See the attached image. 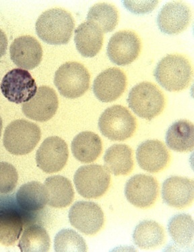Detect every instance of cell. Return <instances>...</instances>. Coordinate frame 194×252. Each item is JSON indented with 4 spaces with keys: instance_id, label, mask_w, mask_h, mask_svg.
<instances>
[{
    "instance_id": "1",
    "label": "cell",
    "mask_w": 194,
    "mask_h": 252,
    "mask_svg": "<svg viewBox=\"0 0 194 252\" xmlns=\"http://www.w3.org/2000/svg\"><path fill=\"white\" fill-rule=\"evenodd\" d=\"M74 21L70 12L61 8L45 11L38 18L36 32L44 42L50 45L67 44L74 30Z\"/></svg>"
},
{
    "instance_id": "2",
    "label": "cell",
    "mask_w": 194,
    "mask_h": 252,
    "mask_svg": "<svg viewBox=\"0 0 194 252\" xmlns=\"http://www.w3.org/2000/svg\"><path fill=\"white\" fill-rule=\"evenodd\" d=\"M154 76L162 88L168 92H179L189 86L192 65L184 56L170 54L158 63Z\"/></svg>"
},
{
    "instance_id": "3",
    "label": "cell",
    "mask_w": 194,
    "mask_h": 252,
    "mask_svg": "<svg viewBox=\"0 0 194 252\" xmlns=\"http://www.w3.org/2000/svg\"><path fill=\"white\" fill-rule=\"evenodd\" d=\"M128 106L139 117L151 121L163 112L166 99L156 85L142 82L135 85L128 94Z\"/></svg>"
},
{
    "instance_id": "4",
    "label": "cell",
    "mask_w": 194,
    "mask_h": 252,
    "mask_svg": "<svg viewBox=\"0 0 194 252\" xmlns=\"http://www.w3.org/2000/svg\"><path fill=\"white\" fill-rule=\"evenodd\" d=\"M41 137V129L38 125L26 120H16L5 128L3 142L10 153L26 155L35 148Z\"/></svg>"
},
{
    "instance_id": "5",
    "label": "cell",
    "mask_w": 194,
    "mask_h": 252,
    "mask_svg": "<svg viewBox=\"0 0 194 252\" xmlns=\"http://www.w3.org/2000/svg\"><path fill=\"white\" fill-rule=\"evenodd\" d=\"M137 121L126 107L115 105L101 114L99 120L100 131L112 141L126 140L137 129Z\"/></svg>"
},
{
    "instance_id": "6",
    "label": "cell",
    "mask_w": 194,
    "mask_h": 252,
    "mask_svg": "<svg viewBox=\"0 0 194 252\" xmlns=\"http://www.w3.org/2000/svg\"><path fill=\"white\" fill-rule=\"evenodd\" d=\"M90 76L81 63L71 62L61 65L54 77V83L59 94L69 99L84 95L90 86Z\"/></svg>"
},
{
    "instance_id": "7",
    "label": "cell",
    "mask_w": 194,
    "mask_h": 252,
    "mask_svg": "<svg viewBox=\"0 0 194 252\" xmlns=\"http://www.w3.org/2000/svg\"><path fill=\"white\" fill-rule=\"evenodd\" d=\"M78 193L84 198L97 199L103 196L111 183L110 171L98 164L81 166L74 177Z\"/></svg>"
},
{
    "instance_id": "8",
    "label": "cell",
    "mask_w": 194,
    "mask_h": 252,
    "mask_svg": "<svg viewBox=\"0 0 194 252\" xmlns=\"http://www.w3.org/2000/svg\"><path fill=\"white\" fill-rule=\"evenodd\" d=\"M0 89L5 98L19 104L30 100L38 90L31 74L22 68H14L5 74Z\"/></svg>"
},
{
    "instance_id": "9",
    "label": "cell",
    "mask_w": 194,
    "mask_h": 252,
    "mask_svg": "<svg viewBox=\"0 0 194 252\" xmlns=\"http://www.w3.org/2000/svg\"><path fill=\"white\" fill-rule=\"evenodd\" d=\"M68 147L60 137H50L41 144L36 154L38 167L46 173L60 171L68 162Z\"/></svg>"
},
{
    "instance_id": "10",
    "label": "cell",
    "mask_w": 194,
    "mask_h": 252,
    "mask_svg": "<svg viewBox=\"0 0 194 252\" xmlns=\"http://www.w3.org/2000/svg\"><path fill=\"white\" fill-rule=\"evenodd\" d=\"M141 50L140 39L135 32L121 31L115 32L110 39L107 54L112 63L125 66L133 63Z\"/></svg>"
},
{
    "instance_id": "11",
    "label": "cell",
    "mask_w": 194,
    "mask_h": 252,
    "mask_svg": "<svg viewBox=\"0 0 194 252\" xmlns=\"http://www.w3.org/2000/svg\"><path fill=\"white\" fill-rule=\"evenodd\" d=\"M68 218L72 226L87 235H95L104 224L103 210L99 205L92 202L75 203L70 208Z\"/></svg>"
},
{
    "instance_id": "12",
    "label": "cell",
    "mask_w": 194,
    "mask_h": 252,
    "mask_svg": "<svg viewBox=\"0 0 194 252\" xmlns=\"http://www.w3.org/2000/svg\"><path fill=\"white\" fill-rule=\"evenodd\" d=\"M159 192L157 180L150 175H137L129 179L125 188V195L130 204L147 208L155 204Z\"/></svg>"
},
{
    "instance_id": "13",
    "label": "cell",
    "mask_w": 194,
    "mask_h": 252,
    "mask_svg": "<svg viewBox=\"0 0 194 252\" xmlns=\"http://www.w3.org/2000/svg\"><path fill=\"white\" fill-rule=\"evenodd\" d=\"M192 12L182 1H170L161 8L157 16L159 30L166 35H177L190 25Z\"/></svg>"
},
{
    "instance_id": "14",
    "label": "cell",
    "mask_w": 194,
    "mask_h": 252,
    "mask_svg": "<svg viewBox=\"0 0 194 252\" xmlns=\"http://www.w3.org/2000/svg\"><path fill=\"white\" fill-rule=\"evenodd\" d=\"M58 106L55 91L50 87L41 86L38 88L35 95L23 104V112L28 119L46 122L55 115Z\"/></svg>"
},
{
    "instance_id": "15",
    "label": "cell",
    "mask_w": 194,
    "mask_h": 252,
    "mask_svg": "<svg viewBox=\"0 0 194 252\" xmlns=\"http://www.w3.org/2000/svg\"><path fill=\"white\" fill-rule=\"evenodd\" d=\"M127 86V77L122 70L110 68L101 72L94 81V94L99 101L108 103L122 95Z\"/></svg>"
},
{
    "instance_id": "16",
    "label": "cell",
    "mask_w": 194,
    "mask_h": 252,
    "mask_svg": "<svg viewBox=\"0 0 194 252\" xmlns=\"http://www.w3.org/2000/svg\"><path fill=\"white\" fill-rule=\"evenodd\" d=\"M162 197L170 207L180 209L188 207L194 201V181L178 176L166 179L163 184Z\"/></svg>"
},
{
    "instance_id": "17",
    "label": "cell",
    "mask_w": 194,
    "mask_h": 252,
    "mask_svg": "<svg viewBox=\"0 0 194 252\" xmlns=\"http://www.w3.org/2000/svg\"><path fill=\"white\" fill-rule=\"evenodd\" d=\"M11 60L22 68L32 70L39 66L43 57L42 47L35 38L22 36L16 39L11 45Z\"/></svg>"
},
{
    "instance_id": "18",
    "label": "cell",
    "mask_w": 194,
    "mask_h": 252,
    "mask_svg": "<svg viewBox=\"0 0 194 252\" xmlns=\"http://www.w3.org/2000/svg\"><path fill=\"white\" fill-rule=\"evenodd\" d=\"M139 167L148 173H159L167 166L170 154L161 141L147 140L139 144L137 150Z\"/></svg>"
},
{
    "instance_id": "19",
    "label": "cell",
    "mask_w": 194,
    "mask_h": 252,
    "mask_svg": "<svg viewBox=\"0 0 194 252\" xmlns=\"http://www.w3.org/2000/svg\"><path fill=\"white\" fill-rule=\"evenodd\" d=\"M74 42L82 56L95 57L102 48L103 33L93 23L84 22L75 30Z\"/></svg>"
},
{
    "instance_id": "20",
    "label": "cell",
    "mask_w": 194,
    "mask_h": 252,
    "mask_svg": "<svg viewBox=\"0 0 194 252\" xmlns=\"http://www.w3.org/2000/svg\"><path fill=\"white\" fill-rule=\"evenodd\" d=\"M16 199L22 210L29 213L39 211L48 204V191L42 183L31 181L20 188Z\"/></svg>"
},
{
    "instance_id": "21",
    "label": "cell",
    "mask_w": 194,
    "mask_h": 252,
    "mask_svg": "<svg viewBox=\"0 0 194 252\" xmlns=\"http://www.w3.org/2000/svg\"><path fill=\"white\" fill-rule=\"evenodd\" d=\"M102 150L101 138L91 131L78 134L72 142V152L74 158L83 163L95 161L101 155Z\"/></svg>"
},
{
    "instance_id": "22",
    "label": "cell",
    "mask_w": 194,
    "mask_h": 252,
    "mask_svg": "<svg viewBox=\"0 0 194 252\" xmlns=\"http://www.w3.org/2000/svg\"><path fill=\"white\" fill-rule=\"evenodd\" d=\"M166 144L168 148L178 152L192 151L194 147V126L187 120L173 123L166 131Z\"/></svg>"
},
{
    "instance_id": "23",
    "label": "cell",
    "mask_w": 194,
    "mask_h": 252,
    "mask_svg": "<svg viewBox=\"0 0 194 252\" xmlns=\"http://www.w3.org/2000/svg\"><path fill=\"white\" fill-rule=\"evenodd\" d=\"M48 191V204L54 208H63L73 201L74 191L70 181L63 176H52L46 179L44 185Z\"/></svg>"
},
{
    "instance_id": "24",
    "label": "cell",
    "mask_w": 194,
    "mask_h": 252,
    "mask_svg": "<svg viewBox=\"0 0 194 252\" xmlns=\"http://www.w3.org/2000/svg\"><path fill=\"white\" fill-rule=\"evenodd\" d=\"M105 168L115 176L127 175L134 167L132 150L125 144H115L107 150L104 156Z\"/></svg>"
},
{
    "instance_id": "25",
    "label": "cell",
    "mask_w": 194,
    "mask_h": 252,
    "mask_svg": "<svg viewBox=\"0 0 194 252\" xmlns=\"http://www.w3.org/2000/svg\"><path fill=\"white\" fill-rule=\"evenodd\" d=\"M133 240L136 246L140 249L159 247L164 242V229L155 221H142L134 229Z\"/></svg>"
},
{
    "instance_id": "26",
    "label": "cell",
    "mask_w": 194,
    "mask_h": 252,
    "mask_svg": "<svg viewBox=\"0 0 194 252\" xmlns=\"http://www.w3.org/2000/svg\"><path fill=\"white\" fill-rule=\"evenodd\" d=\"M23 228V219L16 210L12 208L0 209V244L5 246L15 244Z\"/></svg>"
},
{
    "instance_id": "27",
    "label": "cell",
    "mask_w": 194,
    "mask_h": 252,
    "mask_svg": "<svg viewBox=\"0 0 194 252\" xmlns=\"http://www.w3.org/2000/svg\"><path fill=\"white\" fill-rule=\"evenodd\" d=\"M168 232L176 246L188 248L194 240V220L191 216L180 214L174 216L168 224Z\"/></svg>"
},
{
    "instance_id": "28",
    "label": "cell",
    "mask_w": 194,
    "mask_h": 252,
    "mask_svg": "<svg viewBox=\"0 0 194 252\" xmlns=\"http://www.w3.org/2000/svg\"><path fill=\"white\" fill-rule=\"evenodd\" d=\"M87 21L95 25L103 33L111 32L118 23V11L110 3H96L89 9Z\"/></svg>"
},
{
    "instance_id": "29",
    "label": "cell",
    "mask_w": 194,
    "mask_h": 252,
    "mask_svg": "<svg viewBox=\"0 0 194 252\" xmlns=\"http://www.w3.org/2000/svg\"><path fill=\"white\" fill-rule=\"evenodd\" d=\"M50 237L42 226L32 224L25 230L19 241L22 252H46L50 250Z\"/></svg>"
},
{
    "instance_id": "30",
    "label": "cell",
    "mask_w": 194,
    "mask_h": 252,
    "mask_svg": "<svg viewBox=\"0 0 194 252\" xmlns=\"http://www.w3.org/2000/svg\"><path fill=\"white\" fill-rule=\"evenodd\" d=\"M54 249L59 252H86L84 239L74 230L63 229L56 235L54 239Z\"/></svg>"
},
{
    "instance_id": "31",
    "label": "cell",
    "mask_w": 194,
    "mask_h": 252,
    "mask_svg": "<svg viewBox=\"0 0 194 252\" xmlns=\"http://www.w3.org/2000/svg\"><path fill=\"white\" fill-rule=\"evenodd\" d=\"M19 175L13 165L8 162H0V193L13 191L18 183Z\"/></svg>"
},
{
    "instance_id": "32",
    "label": "cell",
    "mask_w": 194,
    "mask_h": 252,
    "mask_svg": "<svg viewBox=\"0 0 194 252\" xmlns=\"http://www.w3.org/2000/svg\"><path fill=\"white\" fill-rule=\"evenodd\" d=\"M123 4L134 14H146L155 9L157 1H124Z\"/></svg>"
},
{
    "instance_id": "33",
    "label": "cell",
    "mask_w": 194,
    "mask_h": 252,
    "mask_svg": "<svg viewBox=\"0 0 194 252\" xmlns=\"http://www.w3.org/2000/svg\"><path fill=\"white\" fill-rule=\"evenodd\" d=\"M8 47V39L4 32L0 30V58L2 57L6 52Z\"/></svg>"
},
{
    "instance_id": "34",
    "label": "cell",
    "mask_w": 194,
    "mask_h": 252,
    "mask_svg": "<svg viewBox=\"0 0 194 252\" xmlns=\"http://www.w3.org/2000/svg\"><path fill=\"white\" fill-rule=\"evenodd\" d=\"M2 126H3L2 119H1V117H0V137H1V130H2Z\"/></svg>"
}]
</instances>
